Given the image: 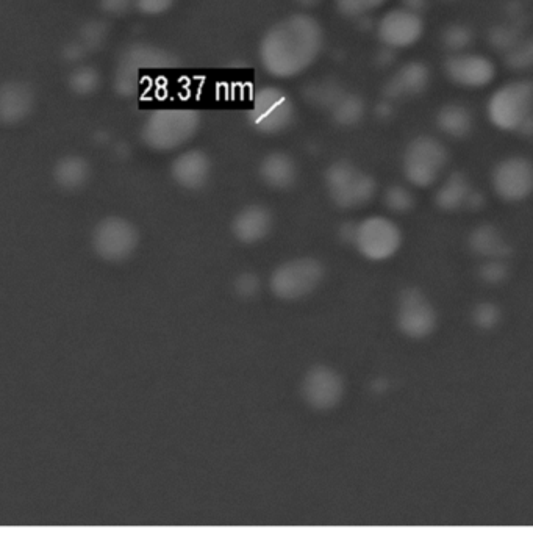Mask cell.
<instances>
[{"label": "cell", "instance_id": "18", "mask_svg": "<svg viewBox=\"0 0 533 546\" xmlns=\"http://www.w3.org/2000/svg\"><path fill=\"white\" fill-rule=\"evenodd\" d=\"M430 69L424 63L410 62L396 71L385 87L390 99H405L424 93L429 87Z\"/></svg>", "mask_w": 533, "mask_h": 546}, {"label": "cell", "instance_id": "13", "mask_svg": "<svg viewBox=\"0 0 533 546\" xmlns=\"http://www.w3.org/2000/svg\"><path fill=\"white\" fill-rule=\"evenodd\" d=\"M305 403L316 410H330L340 404L344 396V381L340 373L330 367L312 368L302 382Z\"/></svg>", "mask_w": 533, "mask_h": 546}, {"label": "cell", "instance_id": "35", "mask_svg": "<svg viewBox=\"0 0 533 546\" xmlns=\"http://www.w3.org/2000/svg\"><path fill=\"white\" fill-rule=\"evenodd\" d=\"M135 7V0H101V8L110 16H122Z\"/></svg>", "mask_w": 533, "mask_h": 546}, {"label": "cell", "instance_id": "31", "mask_svg": "<svg viewBox=\"0 0 533 546\" xmlns=\"http://www.w3.org/2000/svg\"><path fill=\"white\" fill-rule=\"evenodd\" d=\"M508 63L513 68L526 69L533 66V40L518 41L508 51Z\"/></svg>", "mask_w": 533, "mask_h": 546}, {"label": "cell", "instance_id": "19", "mask_svg": "<svg viewBox=\"0 0 533 546\" xmlns=\"http://www.w3.org/2000/svg\"><path fill=\"white\" fill-rule=\"evenodd\" d=\"M174 65V57L160 47L135 44L122 54L118 69L140 77L141 69L171 68Z\"/></svg>", "mask_w": 533, "mask_h": 546}, {"label": "cell", "instance_id": "33", "mask_svg": "<svg viewBox=\"0 0 533 546\" xmlns=\"http://www.w3.org/2000/svg\"><path fill=\"white\" fill-rule=\"evenodd\" d=\"M174 4L176 0H135V8L147 16L163 15Z\"/></svg>", "mask_w": 533, "mask_h": 546}, {"label": "cell", "instance_id": "8", "mask_svg": "<svg viewBox=\"0 0 533 546\" xmlns=\"http://www.w3.org/2000/svg\"><path fill=\"white\" fill-rule=\"evenodd\" d=\"M354 245L365 259L383 262L401 249L402 232L387 216H369L355 226Z\"/></svg>", "mask_w": 533, "mask_h": 546}, {"label": "cell", "instance_id": "10", "mask_svg": "<svg viewBox=\"0 0 533 546\" xmlns=\"http://www.w3.org/2000/svg\"><path fill=\"white\" fill-rule=\"evenodd\" d=\"M398 326L410 338H426L437 326V312L418 288H407L399 296Z\"/></svg>", "mask_w": 533, "mask_h": 546}, {"label": "cell", "instance_id": "20", "mask_svg": "<svg viewBox=\"0 0 533 546\" xmlns=\"http://www.w3.org/2000/svg\"><path fill=\"white\" fill-rule=\"evenodd\" d=\"M258 173L269 188L288 190L296 184L297 165L291 155L285 152H272L262 160Z\"/></svg>", "mask_w": 533, "mask_h": 546}, {"label": "cell", "instance_id": "29", "mask_svg": "<svg viewBox=\"0 0 533 546\" xmlns=\"http://www.w3.org/2000/svg\"><path fill=\"white\" fill-rule=\"evenodd\" d=\"M108 36L107 24L102 21L86 22L85 26L80 29L79 43L85 47L86 52L96 51L102 44L105 43Z\"/></svg>", "mask_w": 533, "mask_h": 546}, {"label": "cell", "instance_id": "6", "mask_svg": "<svg viewBox=\"0 0 533 546\" xmlns=\"http://www.w3.org/2000/svg\"><path fill=\"white\" fill-rule=\"evenodd\" d=\"M449 152L435 137L415 138L405 149L402 169L405 179L418 188L432 187L448 166Z\"/></svg>", "mask_w": 533, "mask_h": 546}, {"label": "cell", "instance_id": "21", "mask_svg": "<svg viewBox=\"0 0 533 546\" xmlns=\"http://www.w3.org/2000/svg\"><path fill=\"white\" fill-rule=\"evenodd\" d=\"M91 169L88 162L79 155H69L58 160L54 168V179L65 190H77L90 179Z\"/></svg>", "mask_w": 533, "mask_h": 546}, {"label": "cell", "instance_id": "38", "mask_svg": "<svg viewBox=\"0 0 533 546\" xmlns=\"http://www.w3.org/2000/svg\"><path fill=\"white\" fill-rule=\"evenodd\" d=\"M427 5H429V0H402V7L413 11V13H418V15L426 10Z\"/></svg>", "mask_w": 533, "mask_h": 546}, {"label": "cell", "instance_id": "12", "mask_svg": "<svg viewBox=\"0 0 533 546\" xmlns=\"http://www.w3.org/2000/svg\"><path fill=\"white\" fill-rule=\"evenodd\" d=\"M493 187L504 201H524L533 193V163L524 157L502 160L494 168Z\"/></svg>", "mask_w": 533, "mask_h": 546}, {"label": "cell", "instance_id": "3", "mask_svg": "<svg viewBox=\"0 0 533 546\" xmlns=\"http://www.w3.org/2000/svg\"><path fill=\"white\" fill-rule=\"evenodd\" d=\"M491 123L501 130L533 132V83L529 80L505 83L488 102Z\"/></svg>", "mask_w": 533, "mask_h": 546}, {"label": "cell", "instance_id": "37", "mask_svg": "<svg viewBox=\"0 0 533 546\" xmlns=\"http://www.w3.org/2000/svg\"><path fill=\"white\" fill-rule=\"evenodd\" d=\"M483 279H487L490 282L501 281L505 276V268L501 262H490L483 266L482 270Z\"/></svg>", "mask_w": 533, "mask_h": 546}, {"label": "cell", "instance_id": "39", "mask_svg": "<svg viewBox=\"0 0 533 546\" xmlns=\"http://www.w3.org/2000/svg\"><path fill=\"white\" fill-rule=\"evenodd\" d=\"M299 4L304 5V7H313V5L318 4L321 0H297Z\"/></svg>", "mask_w": 533, "mask_h": 546}, {"label": "cell", "instance_id": "25", "mask_svg": "<svg viewBox=\"0 0 533 546\" xmlns=\"http://www.w3.org/2000/svg\"><path fill=\"white\" fill-rule=\"evenodd\" d=\"M471 246L480 256L494 257V259L501 257L502 252L505 251L504 240H502L498 230L490 226L480 227L474 232L473 238H471Z\"/></svg>", "mask_w": 533, "mask_h": 546}, {"label": "cell", "instance_id": "17", "mask_svg": "<svg viewBox=\"0 0 533 546\" xmlns=\"http://www.w3.org/2000/svg\"><path fill=\"white\" fill-rule=\"evenodd\" d=\"M35 93L24 82H7L0 85V123L19 124L32 115Z\"/></svg>", "mask_w": 533, "mask_h": 546}, {"label": "cell", "instance_id": "27", "mask_svg": "<svg viewBox=\"0 0 533 546\" xmlns=\"http://www.w3.org/2000/svg\"><path fill=\"white\" fill-rule=\"evenodd\" d=\"M383 202H385L390 212L402 215V213L410 212L415 207V196L407 187L393 185V187L385 191Z\"/></svg>", "mask_w": 533, "mask_h": 546}, {"label": "cell", "instance_id": "14", "mask_svg": "<svg viewBox=\"0 0 533 546\" xmlns=\"http://www.w3.org/2000/svg\"><path fill=\"white\" fill-rule=\"evenodd\" d=\"M444 69L452 82L471 90L487 87L496 76V68L490 58L479 54H468V52L452 54L446 60Z\"/></svg>", "mask_w": 533, "mask_h": 546}, {"label": "cell", "instance_id": "36", "mask_svg": "<svg viewBox=\"0 0 533 546\" xmlns=\"http://www.w3.org/2000/svg\"><path fill=\"white\" fill-rule=\"evenodd\" d=\"M86 54L88 52L79 41H72V43L66 44L65 49H63V57L69 63H79Z\"/></svg>", "mask_w": 533, "mask_h": 546}, {"label": "cell", "instance_id": "32", "mask_svg": "<svg viewBox=\"0 0 533 546\" xmlns=\"http://www.w3.org/2000/svg\"><path fill=\"white\" fill-rule=\"evenodd\" d=\"M235 291L241 298H252L260 291V279L252 273L240 274L235 281Z\"/></svg>", "mask_w": 533, "mask_h": 546}, {"label": "cell", "instance_id": "22", "mask_svg": "<svg viewBox=\"0 0 533 546\" xmlns=\"http://www.w3.org/2000/svg\"><path fill=\"white\" fill-rule=\"evenodd\" d=\"M437 126L451 138H463L473 129V115L465 105H444L437 115Z\"/></svg>", "mask_w": 533, "mask_h": 546}, {"label": "cell", "instance_id": "4", "mask_svg": "<svg viewBox=\"0 0 533 546\" xmlns=\"http://www.w3.org/2000/svg\"><path fill=\"white\" fill-rule=\"evenodd\" d=\"M296 119V105L287 91L279 87L258 88L247 112V123L262 135L287 132Z\"/></svg>", "mask_w": 533, "mask_h": 546}, {"label": "cell", "instance_id": "28", "mask_svg": "<svg viewBox=\"0 0 533 546\" xmlns=\"http://www.w3.org/2000/svg\"><path fill=\"white\" fill-rule=\"evenodd\" d=\"M473 32L471 29L462 24H455V26L448 27L443 33V44L448 51L452 54H462L473 43Z\"/></svg>", "mask_w": 533, "mask_h": 546}, {"label": "cell", "instance_id": "5", "mask_svg": "<svg viewBox=\"0 0 533 546\" xmlns=\"http://www.w3.org/2000/svg\"><path fill=\"white\" fill-rule=\"evenodd\" d=\"M326 187L333 204L344 210L360 209L373 201L377 193L374 177L344 160L329 166Z\"/></svg>", "mask_w": 533, "mask_h": 546}, {"label": "cell", "instance_id": "23", "mask_svg": "<svg viewBox=\"0 0 533 546\" xmlns=\"http://www.w3.org/2000/svg\"><path fill=\"white\" fill-rule=\"evenodd\" d=\"M437 204L440 209L452 210L460 209L468 204L471 199V188L468 180L463 174L454 173L444 180L443 185L437 191Z\"/></svg>", "mask_w": 533, "mask_h": 546}, {"label": "cell", "instance_id": "9", "mask_svg": "<svg viewBox=\"0 0 533 546\" xmlns=\"http://www.w3.org/2000/svg\"><path fill=\"white\" fill-rule=\"evenodd\" d=\"M140 243V234L124 218H107L97 224L93 234L94 251L107 262H124L133 256Z\"/></svg>", "mask_w": 533, "mask_h": 546}, {"label": "cell", "instance_id": "1", "mask_svg": "<svg viewBox=\"0 0 533 546\" xmlns=\"http://www.w3.org/2000/svg\"><path fill=\"white\" fill-rule=\"evenodd\" d=\"M324 47L321 24L304 13L277 22L260 43L258 57L263 69L274 79L301 76L318 60Z\"/></svg>", "mask_w": 533, "mask_h": 546}, {"label": "cell", "instance_id": "24", "mask_svg": "<svg viewBox=\"0 0 533 546\" xmlns=\"http://www.w3.org/2000/svg\"><path fill=\"white\" fill-rule=\"evenodd\" d=\"M333 121L338 126L352 127L357 126L365 116L366 107L362 97L354 93L343 91L337 101L333 102L329 108Z\"/></svg>", "mask_w": 533, "mask_h": 546}, {"label": "cell", "instance_id": "11", "mask_svg": "<svg viewBox=\"0 0 533 546\" xmlns=\"http://www.w3.org/2000/svg\"><path fill=\"white\" fill-rule=\"evenodd\" d=\"M377 35L391 51L407 49L423 38L424 21L421 15L407 8H394L380 19Z\"/></svg>", "mask_w": 533, "mask_h": 546}, {"label": "cell", "instance_id": "34", "mask_svg": "<svg viewBox=\"0 0 533 546\" xmlns=\"http://www.w3.org/2000/svg\"><path fill=\"white\" fill-rule=\"evenodd\" d=\"M474 320L480 327H493L499 320L498 309L491 306V304H482V306L477 307Z\"/></svg>", "mask_w": 533, "mask_h": 546}, {"label": "cell", "instance_id": "7", "mask_svg": "<svg viewBox=\"0 0 533 546\" xmlns=\"http://www.w3.org/2000/svg\"><path fill=\"white\" fill-rule=\"evenodd\" d=\"M324 279V266L312 257L288 260L269 279L272 293L282 301H299L312 295Z\"/></svg>", "mask_w": 533, "mask_h": 546}, {"label": "cell", "instance_id": "26", "mask_svg": "<svg viewBox=\"0 0 533 546\" xmlns=\"http://www.w3.org/2000/svg\"><path fill=\"white\" fill-rule=\"evenodd\" d=\"M68 85L72 93H76L77 96H90V94L96 93L97 88L101 85V76L91 66H77L69 74Z\"/></svg>", "mask_w": 533, "mask_h": 546}, {"label": "cell", "instance_id": "30", "mask_svg": "<svg viewBox=\"0 0 533 546\" xmlns=\"http://www.w3.org/2000/svg\"><path fill=\"white\" fill-rule=\"evenodd\" d=\"M387 0H337V8L347 18H358L382 7Z\"/></svg>", "mask_w": 533, "mask_h": 546}, {"label": "cell", "instance_id": "2", "mask_svg": "<svg viewBox=\"0 0 533 546\" xmlns=\"http://www.w3.org/2000/svg\"><path fill=\"white\" fill-rule=\"evenodd\" d=\"M201 129V115L193 108H161L151 113L141 129V140L157 152H172L187 146Z\"/></svg>", "mask_w": 533, "mask_h": 546}, {"label": "cell", "instance_id": "15", "mask_svg": "<svg viewBox=\"0 0 533 546\" xmlns=\"http://www.w3.org/2000/svg\"><path fill=\"white\" fill-rule=\"evenodd\" d=\"M171 176L185 190H201L212 176V160L199 149L180 152L172 162Z\"/></svg>", "mask_w": 533, "mask_h": 546}, {"label": "cell", "instance_id": "16", "mask_svg": "<svg viewBox=\"0 0 533 546\" xmlns=\"http://www.w3.org/2000/svg\"><path fill=\"white\" fill-rule=\"evenodd\" d=\"M274 226L271 210L265 205H247L238 212L232 223V232L244 245H255L271 234Z\"/></svg>", "mask_w": 533, "mask_h": 546}]
</instances>
